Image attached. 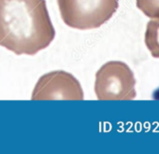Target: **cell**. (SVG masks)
I'll return each instance as SVG.
<instances>
[{"instance_id": "cell-1", "label": "cell", "mask_w": 159, "mask_h": 154, "mask_svg": "<svg viewBox=\"0 0 159 154\" xmlns=\"http://www.w3.org/2000/svg\"><path fill=\"white\" fill-rule=\"evenodd\" d=\"M54 37L45 0H0L1 47L17 55H35Z\"/></svg>"}, {"instance_id": "cell-2", "label": "cell", "mask_w": 159, "mask_h": 154, "mask_svg": "<svg viewBox=\"0 0 159 154\" xmlns=\"http://www.w3.org/2000/svg\"><path fill=\"white\" fill-rule=\"evenodd\" d=\"M57 4L68 27L91 30L102 26L114 15L119 0H57Z\"/></svg>"}, {"instance_id": "cell-3", "label": "cell", "mask_w": 159, "mask_h": 154, "mask_svg": "<svg viewBox=\"0 0 159 154\" xmlns=\"http://www.w3.org/2000/svg\"><path fill=\"white\" fill-rule=\"evenodd\" d=\"M136 80L130 67L121 61L104 64L96 74L95 93L98 100L136 98Z\"/></svg>"}, {"instance_id": "cell-4", "label": "cell", "mask_w": 159, "mask_h": 154, "mask_svg": "<svg viewBox=\"0 0 159 154\" xmlns=\"http://www.w3.org/2000/svg\"><path fill=\"white\" fill-rule=\"evenodd\" d=\"M32 100H84L81 83L66 71L57 70L41 76L36 83Z\"/></svg>"}, {"instance_id": "cell-5", "label": "cell", "mask_w": 159, "mask_h": 154, "mask_svg": "<svg viewBox=\"0 0 159 154\" xmlns=\"http://www.w3.org/2000/svg\"><path fill=\"white\" fill-rule=\"evenodd\" d=\"M144 40L151 55L159 58V19H152L148 22Z\"/></svg>"}, {"instance_id": "cell-6", "label": "cell", "mask_w": 159, "mask_h": 154, "mask_svg": "<svg viewBox=\"0 0 159 154\" xmlns=\"http://www.w3.org/2000/svg\"><path fill=\"white\" fill-rule=\"evenodd\" d=\"M137 8L151 19H159V0H136Z\"/></svg>"}]
</instances>
